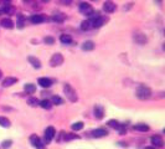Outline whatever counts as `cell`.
I'll use <instances>...</instances> for the list:
<instances>
[{
	"label": "cell",
	"mask_w": 165,
	"mask_h": 149,
	"mask_svg": "<svg viewBox=\"0 0 165 149\" xmlns=\"http://www.w3.org/2000/svg\"><path fill=\"white\" fill-rule=\"evenodd\" d=\"M24 3H29V2H32V0H23Z\"/></svg>",
	"instance_id": "36"
},
{
	"label": "cell",
	"mask_w": 165,
	"mask_h": 149,
	"mask_svg": "<svg viewBox=\"0 0 165 149\" xmlns=\"http://www.w3.org/2000/svg\"><path fill=\"white\" fill-rule=\"evenodd\" d=\"M41 2H44V3H47V2H50V0H41Z\"/></svg>",
	"instance_id": "38"
},
{
	"label": "cell",
	"mask_w": 165,
	"mask_h": 149,
	"mask_svg": "<svg viewBox=\"0 0 165 149\" xmlns=\"http://www.w3.org/2000/svg\"><path fill=\"white\" fill-rule=\"evenodd\" d=\"M10 145H11V140H5V142H3V144H2L3 148H9Z\"/></svg>",
	"instance_id": "34"
},
{
	"label": "cell",
	"mask_w": 165,
	"mask_h": 149,
	"mask_svg": "<svg viewBox=\"0 0 165 149\" xmlns=\"http://www.w3.org/2000/svg\"><path fill=\"white\" fill-rule=\"evenodd\" d=\"M145 149H154V148H151V147H146Z\"/></svg>",
	"instance_id": "39"
},
{
	"label": "cell",
	"mask_w": 165,
	"mask_h": 149,
	"mask_svg": "<svg viewBox=\"0 0 165 149\" xmlns=\"http://www.w3.org/2000/svg\"><path fill=\"white\" fill-rule=\"evenodd\" d=\"M16 82H18V79H15V77H6L3 81V87H10V86L15 85Z\"/></svg>",
	"instance_id": "15"
},
{
	"label": "cell",
	"mask_w": 165,
	"mask_h": 149,
	"mask_svg": "<svg viewBox=\"0 0 165 149\" xmlns=\"http://www.w3.org/2000/svg\"><path fill=\"white\" fill-rule=\"evenodd\" d=\"M0 25H2L3 28H5V29H13V28H14V23H13V20L9 19V18L2 19V21H0Z\"/></svg>",
	"instance_id": "12"
},
{
	"label": "cell",
	"mask_w": 165,
	"mask_h": 149,
	"mask_svg": "<svg viewBox=\"0 0 165 149\" xmlns=\"http://www.w3.org/2000/svg\"><path fill=\"white\" fill-rule=\"evenodd\" d=\"M63 92H65V95H66V97L71 101V102H76L77 100H78V97H77V93H76V90L71 86V85H68V83H66L65 86H63Z\"/></svg>",
	"instance_id": "2"
},
{
	"label": "cell",
	"mask_w": 165,
	"mask_h": 149,
	"mask_svg": "<svg viewBox=\"0 0 165 149\" xmlns=\"http://www.w3.org/2000/svg\"><path fill=\"white\" fill-rule=\"evenodd\" d=\"M0 13H2V10H0Z\"/></svg>",
	"instance_id": "41"
},
{
	"label": "cell",
	"mask_w": 165,
	"mask_h": 149,
	"mask_svg": "<svg viewBox=\"0 0 165 149\" xmlns=\"http://www.w3.org/2000/svg\"><path fill=\"white\" fill-rule=\"evenodd\" d=\"M30 21H31L32 24H41V23L45 21V16L41 15V14H35V15H32V16L30 18Z\"/></svg>",
	"instance_id": "11"
},
{
	"label": "cell",
	"mask_w": 165,
	"mask_h": 149,
	"mask_svg": "<svg viewBox=\"0 0 165 149\" xmlns=\"http://www.w3.org/2000/svg\"><path fill=\"white\" fill-rule=\"evenodd\" d=\"M51 103L52 104H62L63 103V100L61 97H58V96H53L51 98Z\"/></svg>",
	"instance_id": "28"
},
{
	"label": "cell",
	"mask_w": 165,
	"mask_h": 149,
	"mask_svg": "<svg viewBox=\"0 0 165 149\" xmlns=\"http://www.w3.org/2000/svg\"><path fill=\"white\" fill-rule=\"evenodd\" d=\"M29 104L31 106V107H36V106H39V103H40V101L37 100V98H35V97H31V98H29Z\"/></svg>",
	"instance_id": "30"
},
{
	"label": "cell",
	"mask_w": 165,
	"mask_h": 149,
	"mask_svg": "<svg viewBox=\"0 0 165 149\" xmlns=\"http://www.w3.org/2000/svg\"><path fill=\"white\" fill-rule=\"evenodd\" d=\"M150 140H151V144H154L155 147H163V144H164L161 137H159V135H154V137H151Z\"/></svg>",
	"instance_id": "18"
},
{
	"label": "cell",
	"mask_w": 165,
	"mask_h": 149,
	"mask_svg": "<svg viewBox=\"0 0 165 149\" xmlns=\"http://www.w3.org/2000/svg\"><path fill=\"white\" fill-rule=\"evenodd\" d=\"M30 142L32 143V145L35 147V148H37V149H45V147H44V143L40 140V138L37 137V135H31L30 137Z\"/></svg>",
	"instance_id": "6"
},
{
	"label": "cell",
	"mask_w": 165,
	"mask_h": 149,
	"mask_svg": "<svg viewBox=\"0 0 165 149\" xmlns=\"http://www.w3.org/2000/svg\"><path fill=\"white\" fill-rule=\"evenodd\" d=\"M39 106H41V107L45 108V109H50V108L52 107V103H51V101H49V100H44V101H41V102L39 103Z\"/></svg>",
	"instance_id": "25"
},
{
	"label": "cell",
	"mask_w": 165,
	"mask_h": 149,
	"mask_svg": "<svg viewBox=\"0 0 165 149\" xmlns=\"http://www.w3.org/2000/svg\"><path fill=\"white\" fill-rule=\"evenodd\" d=\"M93 112H95V117H96L97 119H102L103 116H104V108H103V106H101V104H96Z\"/></svg>",
	"instance_id": "8"
},
{
	"label": "cell",
	"mask_w": 165,
	"mask_h": 149,
	"mask_svg": "<svg viewBox=\"0 0 165 149\" xmlns=\"http://www.w3.org/2000/svg\"><path fill=\"white\" fill-rule=\"evenodd\" d=\"M95 49V42L93 41H85L82 44V50L83 51H92Z\"/></svg>",
	"instance_id": "17"
},
{
	"label": "cell",
	"mask_w": 165,
	"mask_h": 149,
	"mask_svg": "<svg viewBox=\"0 0 165 149\" xmlns=\"http://www.w3.org/2000/svg\"><path fill=\"white\" fill-rule=\"evenodd\" d=\"M0 126L8 128V127H10V121L8 118H5V117H0Z\"/></svg>",
	"instance_id": "27"
},
{
	"label": "cell",
	"mask_w": 165,
	"mask_h": 149,
	"mask_svg": "<svg viewBox=\"0 0 165 149\" xmlns=\"http://www.w3.org/2000/svg\"><path fill=\"white\" fill-rule=\"evenodd\" d=\"M135 96H137L139 100L145 101V100H149V98L151 97V91H150L149 87H146V86H144V85H140V86L138 87L137 92H135Z\"/></svg>",
	"instance_id": "1"
},
{
	"label": "cell",
	"mask_w": 165,
	"mask_h": 149,
	"mask_svg": "<svg viewBox=\"0 0 165 149\" xmlns=\"http://www.w3.org/2000/svg\"><path fill=\"white\" fill-rule=\"evenodd\" d=\"M108 124H109V126H111L112 128H117V129H118V128L121 127L119 122H118V121H116V119H111V121L108 122Z\"/></svg>",
	"instance_id": "31"
},
{
	"label": "cell",
	"mask_w": 165,
	"mask_h": 149,
	"mask_svg": "<svg viewBox=\"0 0 165 149\" xmlns=\"http://www.w3.org/2000/svg\"><path fill=\"white\" fill-rule=\"evenodd\" d=\"M11 3V0H0V5H8Z\"/></svg>",
	"instance_id": "35"
},
{
	"label": "cell",
	"mask_w": 165,
	"mask_h": 149,
	"mask_svg": "<svg viewBox=\"0 0 165 149\" xmlns=\"http://www.w3.org/2000/svg\"><path fill=\"white\" fill-rule=\"evenodd\" d=\"M60 41H61L62 44H66V45H68V44H71V42H72V37H71L70 35L62 34V35L60 36Z\"/></svg>",
	"instance_id": "23"
},
{
	"label": "cell",
	"mask_w": 165,
	"mask_h": 149,
	"mask_svg": "<svg viewBox=\"0 0 165 149\" xmlns=\"http://www.w3.org/2000/svg\"><path fill=\"white\" fill-rule=\"evenodd\" d=\"M55 134H56L55 128H53V127H47V128L45 129V143H50V142L53 139Z\"/></svg>",
	"instance_id": "5"
},
{
	"label": "cell",
	"mask_w": 165,
	"mask_h": 149,
	"mask_svg": "<svg viewBox=\"0 0 165 149\" xmlns=\"http://www.w3.org/2000/svg\"><path fill=\"white\" fill-rule=\"evenodd\" d=\"M39 85H40L41 87H44V88H49V87H51L52 82H51V80L47 79V77H41V79H39Z\"/></svg>",
	"instance_id": "14"
},
{
	"label": "cell",
	"mask_w": 165,
	"mask_h": 149,
	"mask_svg": "<svg viewBox=\"0 0 165 149\" xmlns=\"http://www.w3.org/2000/svg\"><path fill=\"white\" fill-rule=\"evenodd\" d=\"M63 63V56L61 53H53L51 60H50V65L52 67H56V66H60Z\"/></svg>",
	"instance_id": "3"
},
{
	"label": "cell",
	"mask_w": 165,
	"mask_h": 149,
	"mask_svg": "<svg viewBox=\"0 0 165 149\" xmlns=\"http://www.w3.org/2000/svg\"><path fill=\"white\" fill-rule=\"evenodd\" d=\"M92 2H96V0H92Z\"/></svg>",
	"instance_id": "40"
},
{
	"label": "cell",
	"mask_w": 165,
	"mask_h": 149,
	"mask_svg": "<svg viewBox=\"0 0 165 149\" xmlns=\"http://www.w3.org/2000/svg\"><path fill=\"white\" fill-rule=\"evenodd\" d=\"M92 20V28H101L104 23H106V18H103V16H98V18H96V19H91Z\"/></svg>",
	"instance_id": "9"
},
{
	"label": "cell",
	"mask_w": 165,
	"mask_h": 149,
	"mask_svg": "<svg viewBox=\"0 0 165 149\" xmlns=\"http://www.w3.org/2000/svg\"><path fill=\"white\" fill-rule=\"evenodd\" d=\"M116 4L112 2V0H107V2H104L103 3V10L106 11V13H113L114 10H116Z\"/></svg>",
	"instance_id": "7"
},
{
	"label": "cell",
	"mask_w": 165,
	"mask_h": 149,
	"mask_svg": "<svg viewBox=\"0 0 165 149\" xmlns=\"http://www.w3.org/2000/svg\"><path fill=\"white\" fill-rule=\"evenodd\" d=\"M3 77V72H2V70H0V79Z\"/></svg>",
	"instance_id": "37"
},
{
	"label": "cell",
	"mask_w": 165,
	"mask_h": 149,
	"mask_svg": "<svg viewBox=\"0 0 165 149\" xmlns=\"http://www.w3.org/2000/svg\"><path fill=\"white\" fill-rule=\"evenodd\" d=\"M107 134H108V132L104 128H98V129H96V130L92 132V135L96 137V138H101V137H104Z\"/></svg>",
	"instance_id": "16"
},
{
	"label": "cell",
	"mask_w": 165,
	"mask_h": 149,
	"mask_svg": "<svg viewBox=\"0 0 165 149\" xmlns=\"http://www.w3.org/2000/svg\"><path fill=\"white\" fill-rule=\"evenodd\" d=\"M79 11L82 13V14H85V15H91L92 13H93V9H92V6L88 4V3H81L79 4Z\"/></svg>",
	"instance_id": "4"
},
{
	"label": "cell",
	"mask_w": 165,
	"mask_h": 149,
	"mask_svg": "<svg viewBox=\"0 0 165 149\" xmlns=\"http://www.w3.org/2000/svg\"><path fill=\"white\" fill-rule=\"evenodd\" d=\"M65 18H66V15H63L62 13H56L52 16V20L56 21V23H63L65 21Z\"/></svg>",
	"instance_id": "22"
},
{
	"label": "cell",
	"mask_w": 165,
	"mask_h": 149,
	"mask_svg": "<svg viewBox=\"0 0 165 149\" xmlns=\"http://www.w3.org/2000/svg\"><path fill=\"white\" fill-rule=\"evenodd\" d=\"M15 8L13 6V5H10V4H8V5H3V8H2V13L3 14H6V15H13V14H15Z\"/></svg>",
	"instance_id": "10"
},
{
	"label": "cell",
	"mask_w": 165,
	"mask_h": 149,
	"mask_svg": "<svg viewBox=\"0 0 165 149\" xmlns=\"http://www.w3.org/2000/svg\"><path fill=\"white\" fill-rule=\"evenodd\" d=\"M134 41L138 42L139 45H143L146 42V36L140 34V32H137V34H134Z\"/></svg>",
	"instance_id": "13"
},
{
	"label": "cell",
	"mask_w": 165,
	"mask_h": 149,
	"mask_svg": "<svg viewBox=\"0 0 165 149\" xmlns=\"http://www.w3.org/2000/svg\"><path fill=\"white\" fill-rule=\"evenodd\" d=\"M81 29L83 30V31H88V30H91V29H92V20L90 19V20L82 21V24H81Z\"/></svg>",
	"instance_id": "19"
},
{
	"label": "cell",
	"mask_w": 165,
	"mask_h": 149,
	"mask_svg": "<svg viewBox=\"0 0 165 149\" xmlns=\"http://www.w3.org/2000/svg\"><path fill=\"white\" fill-rule=\"evenodd\" d=\"M74 138H78L76 134H72V133H66L65 134V140H71V139H74Z\"/></svg>",
	"instance_id": "33"
},
{
	"label": "cell",
	"mask_w": 165,
	"mask_h": 149,
	"mask_svg": "<svg viewBox=\"0 0 165 149\" xmlns=\"http://www.w3.org/2000/svg\"><path fill=\"white\" fill-rule=\"evenodd\" d=\"M24 25H25V18H24V15H23V14L16 15V26H18L19 29H23Z\"/></svg>",
	"instance_id": "20"
},
{
	"label": "cell",
	"mask_w": 165,
	"mask_h": 149,
	"mask_svg": "<svg viewBox=\"0 0 165 149\" xmlns=\"http://www.w3.org/2000/svg\"><path fill=\"white\" fill-rule=\"evenodd\" d=\"M44 42H45L46 45H53L55 39H53V37H51V36H46V37L44 39Z\"/></svg>",
	"instance_id": "32"
},
{
	"label": "cell",
	"mask_w": 165,
	"mask_h": 149,
	"mask_svg": "<svg viewBox=\"0 0 165 149\" xmlns=\"http://www.w3.org/2000/svg\"><path fill=\"white\" fill-rule=\"evenodd\" d=\"M133 128H134L135 130H139V132H146V130H149V127H148L146 124H143V123H140V124H135Z\"/></svg>",
	"instance_id": "24"
},
{
	"label": "cell",
	"mask_w": 165,
	"mask_h": 149,
	"mask_svg": "<svg viewBox=\"0 0 165 149\" xmlns=\"http://www.w3.org/2000/svg\"><path fill=\"white\" fill-rule=\"evenodd\" d=\"M29 62H30L35 68H40V67H41V62H40V60L36 58V57H34V56H29Z\"/></svg>",
	"instance_id": "21"
},
{
	"label": "cell",
	"mask_w": 165,
	"mask_h": 149,
	"mask_svg": "<svg viewBox=\"0 0 165 149\" xmlns=\"http://www.w3.org/2000/svg\"><path fill=\"white\" fill-rule=\"evenodd\" d=\"M82 128H83V123H82V122H76V123H73L72 124V129L73 130H81Z\"/></svg>",
	"instance_id": "29"
},
{
	"label": "cell",
	"mask_w": 165,
	"mask_h": 149,
	"mask_svg": "<svg viewBox=\"0 0 165 149\" xmlns=\"http://www.w3.org/2000/svg\"><path fill=\"white\" fill-rule=\"evenodd\" d=\"M24 88H25V91H26L27 93H34V92L36 91V87H35V85H32V83H26Z\"/></svg>",
	"instance_id": "26"
}]
</instances>
